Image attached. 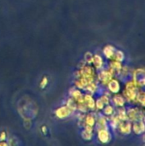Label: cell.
<instances>
[{
  "instance_id": "obj_1",
  "label": "cell",
  "mask_w": 145,
  "mask_h": 146,
  "mask_svg": "<svg viewBox=\"0 0 145 146\" xmlns=\"http://www.w3.org/2000/svg\"><path fill=\"white\" fill-rule=\"evenodd\" d=\"M117 128L119 129L120 133L124 135H128L132 133V125L130 121H121L118 124Z\"/></svg>"
},
{
  "instance_id": "obj_2",
  "label": "cell",
  "mask_w": 145,
  "mask_h": 146,
  "mask_svg": "<svg viewBox=\"0 0 145 146\" xmlns=\"http://www.w3.org/2000/svg\"><path fill=\"white\" fill-rule=\"evenodd\" d=\"M133 81L138 86H144V69H138L133 72Z\"/></svg>"
},
{
  "instance_id": "obj_3",
  "label": "cell",
  "mask_w": 145,
  "mask_h": 146,
  "mask_svg": "<svg viewBox=\"0 0 145 146\" xmlns=\"http://www.w3.org/2000/svg\"><path fill=\"white\" fill-rule=\"evenodd\" d=\"M97 139L102 144H107L112 139V135L108 129H102L97 131Z\"/></svg>"
},
{
  "instance_id": "obj_4",
  "label": "cell",
  "mask_w": 145,
  "mask_h": 146,
  "mask_svg": "<svg viewBox=\"0 0 145 146\" xmlns=\"http://www.w3.org/2000/svg\"><path fill=\"white\" fill-rule=\"evenodd\" d=\"M113 78V74L110 70L103 69L98 73V80L103 84H108L109 81Z\"/></svg>"
},
{
  "instance_id": "obj_5",
  "label": "cell",
  "mask_w": 145,
  "mask_h": 146,
  "mask_svg": "<svg viewBox=\"0 0 145 146\" xmlns=\"http://www.w3.org/2000/svg\"><path fill=\"white\" fill-rule=\"evenodd\" d=\"M72 113H73V112H72L67 106L60 107V108H58V109L56 110V116H57L59 119L67 118V117H68Z\"/></svg>"
},
{
  "instance_id": "obj_6",
  "label": "cell",
  "mask_w": 145,
  "mask_h": 146,
  "mask_svg": "<svg viewBox=\"0 0 145 146\" xmlns=\"http://www.w3.org/2000/svg\"><path fill=\"white\" fill-rule=\"evenodd\" d=\"M108 88H109L110 92L118 93L120 92V89H121L119 81L115 79H111L108 83Z\"/></svg>"
},
{
  "instance_id": "obj_7",
  "label": "cell",
  "mask_w": 145,
  "mask_h": 146,
  "mask_svg": "<svg viewBox=\"0 0 145 146\" xmlns=\"http://www.w3.org/2000/svg\"><path fill=\"white\" fill-rule=\"evenodd\" d=\"M132 130L136 134H138V135L142 134L144 132V121H134L133 126H132Z\"/></svg>"
},
{
  "instance_id": "obj_8",
  "label": "cell",
  "mask_w": 145,
  "mask_h": 146,
  "mask_svg": "<svg viewBox=\"0 0 145 146\" xmlns=\"http://www.w3.org/2000/svg\"><path fill=\"white\" fill-rule=\"evenodd\" d=\"M111 101L113 102L115 106H117V107H120V108L123 107L125 105V104H126V98L121 95H115Z\"/></svg>"
},
{
  "instance_id": "obj_9",
  "label": "cell",
  "mask_w": 145,
  "mask_h": 146,
  "mask_svg": "<svg viewBox=\"0 0 145 146\" xmlns=\"http://www.w3.org/2000/svg\"><path fill=\"white\" fill-rule=\"evenodd\" d=\"M92 63L96 66V68L97 69H101L103 67V63H104V61L103 59V57L97 54L94 55L93 56V58H92Z\"/></svg>"
},
{
  "instance_id": "obj_10",
  "label": "cell",
  "mask_w": 145,
  "mask_h": 146,
  "mask_svg": "<svg viewBox=\"0 0 145 146\" xmlns=\"http://www.w3.org/2000/svg\"><path fill=\"white\" fill-rule=\"evenodd\" d=\"M115 50H116V49L114 46H112V45H107L103 49V54L106 56V58L111 59V58H113Z\"/></svg>"
},
{
  "instance_id": "obj_11",
  "label": "cell",
  "mask_w": 145,
  "mask_h": 146,
  "mask_svg": "<svg viewBox=\"0 0 145 146\" xmlns=\"http://www.w3.org/2000/svg\"><path fill=\"white\" fill-rule=\"evenodd\" d=\"M84 124H85V126L93 127L96 125V118L92 115H88L84 120Z\"/></svg>"
},
{
  "instance_id": "obj_12",
  "label": "cell",
  "mask_w": 145,
  "mask_h": 146,
  "mask_svg": "<svg viewBox=\"0 0 145 146\" xmlns=\"http://www.w3.org/2000/svg\"><path fill=\"white\" fill-rule=\"evenodd\" d=\"M113 58H114L115 61H118V62H121L124 61V59H125V54H124V52H122L121 50H116L115 52V54H114Z\"/></svg>"
},
{
  "instance_id": "obj_13",
  "label": "cell",
  "mask_w": 145,
  "mask_h": 146,
  "mask_svg": "<svg viewBox=\"0 0 145 146\" xmlns=\"http://www.w3.org/2000/svg\"><path fill=\"white\" fill-rule=\"evenodd\" d=\"M103 114L106 115H113L114 113H115V110H114V108L111 106V105H105L103 107Z\"/></svg>"
},
{
  "instance_id": "obj_14",
  "label": "cell",
  "mask_w": 145,
  "mask_h": 146,
  "mask_svg": "<svg viewBox=\"0 0 145 146\" xmlns=\"http://www.w3.org/2000/svg\"><path fill=\"white\" fill-rule=\"evenodd\" d=\"M6 138H7V135H6L5 132H2L0 133V140H5Z\"/></svg>"
}]
</instances>
